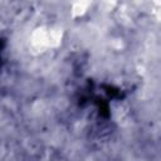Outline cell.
Masks as SVG:
<instances>
[{"mask_svg":"<svg viewBox=\"0 0 161 161\" xmlns=\"http://www.w3.org/2000/svg\"><path fill=\"white\" fill-rule=\"evenodd\" d=\"M87 5H88V3H77V4H74V6H73V13H74V14H82V13L86 10Z\"/></svg>","mask_w":161,"mask_h":161,"instance_id":"1","label":"cell"}]
</instances>
